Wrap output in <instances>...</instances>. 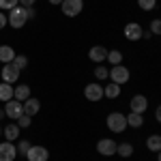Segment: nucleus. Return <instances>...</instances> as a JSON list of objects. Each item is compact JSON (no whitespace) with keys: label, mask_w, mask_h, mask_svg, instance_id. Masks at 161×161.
<instances>
[{"label":"nucleus","mask_w":161,"mask_h":161,"mask_svg":"<svg viewBox=\"0 0 161 161\" xmlns=\"http://www.w3.org/2000/svg\"><path fill=\"white\" fill-rule=\"evenodd\" d=\"M137 7L142 11H153L157 7V0H137Z\"/></svg>","instance_id":"393cba45"},{"label":"nucleus","mask_w":161,"mask_h":161,"mask_svg":"<svg viewBox=\"0 0 161 161\" xmlns=\"http://www.w3.org/2000/svg\"><path fill=\"white\" fill-rule=\"evenodd\" d=\"M2 118H7V114H4V108L0 110V120H2Z\"/></svg>","instance_id":"e433bc0d"},{"label":"nucleus","mask_w":161,"mask_h":161,"mask_svg":"<svg viewBox=\"0 0 161 161\" xmlns=\"http://www.w3.org/2000/svg\"><path fill=\"white\" fill-rule=\"evenodd\" d=\"M2 129H4V127H2V125H0V136H2Z\"/></svg>","instance_id":"58836bf2"},{"label":"nucleus","mask_w":161,"mask_h":161,"mask_svg":"<svg viewBox=\"0 0 161 161\" xmlns=\"http://www.w3.org/2000/svg\"><path fill=\"white\" fill-rule=\"evenodd\" d=\"M13 64H15L19 71H24L26 67H28V56H24V54H17V56H15V60H13Z\"/></svg>","instance_id":"b1692460"},{"label":"nucleus","mask_w":161,"mask_h":161,"mask_svg":"<svg viewBox=\"0 0 161 161\" xmlns=\"http://www.w3.org/2000/svg\"><path fill=\"white\" fill-rule=\"evenodd\" d=\"M15 123L19 125V129H28V127L32 125V116H26V114H24V116H19Z\"/></svg>","instance_id":"c85d7f7f"},{"label":"nucleus","mask_w":161,"mask_h":161,"mask_svg":"<svg viewBox=\"0 0 161 161\" xmlns=\"http://www.w3.org/2000/svg\"><path fill=\"white\" fill-rule=\"evenodd\" d=\"M35 2H37V0H19L22 7H35Z\"/></svg>","instance_id":"473e14b6"},{"label":"nucleus","mask_w":161,"mask_h":161,"mask_svg":"<svg viewBox=\"0 0 161 161\" xmlns=\"http://www.w3.org/2000/svg\"><path fill=\"white\" fill-rule=\"evenodd\" d=\"M2 136H4V140H7V142H15V140L19 137V125H17V123L7 125V127L2 129Z\"/></svg>","instance_id":"2eb2a0df"},{"label":"nucleus","mask_w":161,"mask_h":161,"mask_svg":"<svg viewBox=\"0 0 161 161\" xmlns=\"http://www.w3.org/2000/svg\"><path fill=\"white\" fill-rule=\"evenodd\" d=\"M105 125H108V129H110L112 133H123L125 129L129 127V125H127V116L120 114V112H112V114H108Z\"/></svg>","instance_id":"f257e3e1"},{"label":"nucleus","mask_w":161,"mask_h":161,"mask_svg":"<svg viewBox=\"0 0 161 161\" xmlns=\"http://www.w3.org/2000/svg\"><path fill=\"white\" fill-rule=\"evenodd\" d=\"M26 159L28 161H47L50 159V150L45 146H39V144H32L28 153H26Z\"/></svg>","instance_id":"0eeeda50"},{"label":"nucleus","mask_w":161,"mask_h":161,"mask_svg":"<svg viewBox=\"0 0 161 161\" xmlns=\"http://www.w3.org/2000/svg\"><path fill=\"white\" fill-rule=\"evenodd\" d=\"M84 97H86L88 101H92V103H97V101H101L105 95H103V86H101L99 82H90V84H86V88H84Z\"/></svg>","instance_id":"423d86ee"},{"label":"nucleus","mask_w":161,"mask_h":161,"mask_svg":"<svg viewBox=\"0 0 161 161\" xmlns=\"http://www.w3.org/2000/svg\"><path fill=\"white\" fill-rule=\"evenodd\" d=\"M30 146H32V144H30L28 140H19V142H17V155H24L26 157V153H28Z\"/></svg>","instance_id":"cd10ccee"},{"label":"nucleus","mask_w":161,"mask_h":161,"mask_svg":"<svg viewBox=\"0 0 161 161\" xmlns=\"http://www.w3.org/2000/svg\"><path fill=\"white\" fill-rule=\"evenodd\" d=\"M116 155H120L123 159H129V157L133 155V144H129V142H120L118 148H116Z\"/></svg>","instance_id":"aec40b11"},{"label":"nucleus","mask_w":161,"mask_h":161,"mask_svg":"<svg viewBox=\"0 0 161 161\" xmlns=\"http://www.w3.org/2000/svg\"><path fill=\"white\" fill-rule=\"evenodd\" d=\"M4 114H7V118H11L13 123L19 118V116H24V103L17 99H11L4 103Z\"/></svg>","instance_id":"20e7f679"},{"label":"nucleus","mask_w":161,"mask_h":161,"mask_svg":"<svg viewBox=\"0 0 161 161\" xmlns=\"http://www.w3.org/2000/svg\"><path fill=\"white\" fill-rule=\"evenodd\" d=\"M39 110H41V101L35 99V97H28L24 101V114L26 116H37Z\"/></svg>","instance_id":"4468645a"},{"label":"nucleus","mask_w":161,"mask_h":161,"mask_svg":"<svg viewBox=\"0 0 161 161\" xmlns=\"http://www.w3.org/2000/svg\"><path fill=\"white\" fill-rule=\"evenodd\" d=\"M15 50H13L11 45H0V62H4V64H9V62L15 60Z\"/></svg>","instance_id":"f3484780"},{"label":"nucleus","mask_w":161,"mask_h":161,"mask_svg":"<svg viewBox=\"0 0 161 161\" xmlns=\"http://www.w3.org/2000/svg\"><path fill=\"white\" fill-rule=\"evenodd\" d=\"M153 37V32H150V30H144V32H142V39H150Z\"/></svg>","instance_id":"f704fd0d"},{"label":"nucleus","mask_w":161,"mask_h":161,"mask_svg":"<svg viewBox=\"0 0 161 161\" xmlns=\"http://www.w3.org/2000/svg\"><path fill=\"white\" fill-rule=\"evenodd\" d=\"M146 148L153 150V153H159L161 150V136H157V133L148 136V140H146Z\"/></svg>","instance_id":"412c9836"},{"label":"nucleus","mask_w":161,"mask_h":161,"mask_svg":"<svg viewBox=\"0 0 161 161\" xmlns=\"http://www.w3.org/2000/svg\"><path fill=\"white\" fill-rule=\"evenodd\" d=\"M95 77H97V80H108V77H110V69H105L103 64H99V67L95 69Z\"/></svg>","instance_id":"bb28decb"},{"label":"nucleus","mask_w":161,"mask_h":161,"mask_svg":"<svg viewBox=\"0 0 161 161\" xmlns=\"http://www.w3.org/2000/svg\"><path fill=\"white\" fill-rule=\"evenodd\" d=\"M103 95H105L108 99H116V97L120 95V86H118V84H114V82H110L108 86L103 88Z\"/></svg>","instance_id":"4be33fe9"},{"label":"nucleus","mask_w":161,"mask_h":161,"mask_svg":"<svg viewBox=\"0 0 161 161\" xmlns=\"http://www.w3.org/2000/svg\"><path fill=\"white\" fill-rule=\"evenodd\" d=\"M28 97H30V86H26V84H17V86H13V99H17V101L24 103Z\"/></svg>","instance_id":"dca6fc26"},{"label":"nucleus","mask_w":161,"mask_h":161,"mask_svg":"<svg viewBox=\"0 0 161 161\" xmlns=\"http://www.w3.org/2000/svg\"><path fill=\"white\" fill-rule=\"evenodd\" d=\"M159 19H161V17H159Z\"/></svg>","instance_id":"ea45409f"},{"label":"nucleus","mask_w":161,"mask_h":161,"mask_svg":"<svg viewBox=\"0 0 161 161\" xmlns=\"http://www.w3.org/2000/svg\"><path fill=\"white\" fill-rule=\"evenodd\" d=\"M11 99H13V84L2 82V84H0V101L7 103V101H11Z\"/></svg>","instance_id":"6ab92c4d"},{"label":"nucleus","mask_w":161,"mask_h":161,"mask_svg":"<svg viewBox=\"0 0 161 161\" xmlns=\"http://www.w3.org/2000/svg\"><path fill=\"white\" fill-rule=\"evenodd\" d=\"M150 32L161 37V19H153V22H150Z\"/></svg>","instance_id":"c756f323"},{"label":"nucleus","mask_w":161,"mask_h":161,"mask_svg":"<svg viewBox=\"0 0 161 161\" xmlns=\"http://www.w3.org/2000/svg\"><path fill=\"white\" fill-rule=\"evenodd\" d=\"M17 157V146H13V142H0V161H15Z\"/></svg>","instance_id":"9d476101"},{"label":"nucleus","mask_w":161,"mask_h":161,"mask_svg":"<svg viewBox=\"0 0 161 161\" xmlns=\"http://www.w3.org/2000/svg\"><path fill=\"white\" fill-rule=\"evenodd\" d=\"M7 19H9V24H11L13 28H22V26L28 22V15H26V7L17 4L15 9H11V11H9Z\"/></svg>","instance_id":"f03ea898"},{"label":"nucleus","mask_w":161,"mask_h":161,"mask_svg":"<svg viewBox=\"0 0 161 161\" xmlns=\"http://www.w3.org/2000/svg\"><path fill=\"white\" fill-rule=\"evenodd\" d=\"M125 39H129V41H140L142 39V32H144V28L137 24V22H129V24L125 26Z\"/></svg>","instance_id":"9b49d317"},{"label":"nucleus","mask_w":161,"mask_h":161,"mask_svg":"<svg viewBox=\"0 0 161 161\" xmlns=\"http://www.w3.org/2000/svg\"><path fill=\"white\" fill-rule=\"evenodd\" d=\"M19 73H22V71H19L13 62L4 64V67H2V71H0L2 82H7V84H15V82H19Z\"/></svg>","instance_id":"6e6552de"},{"label":"nucleus","mask_w":161,"mask_h":161,"mask_svg":"<svg viewBox=\"0 0 161 161\" xmlns=\"http://www.w3.org/2000/svg\"><path fill=\"white\" fill-rule=\"evenodd\" d=\"M105 60L110 62L112 67H114V64H123V52H120V50H110Z\"/></svg>","instance_id":"5701e85b"},{"label":"nucleus","mask_w":161,"mask_h":161,"mask_svg":"<svg viewBox=\"0 0 161 161\" xmlns=\"http://www.w3.org/2000/svg\"><path fill=\"white\" fill-rule=\"evenodd\" d=\"M108 47H103V45H92L90 47V52H88V58L92 62H103L105 58H108Z\"/></svg>","instance_id":"ddd939ff"},{"label":"nucleus","mask_w":161,"mask_h":161,"mask_svg":"<svg viewBox=\"0 0 161 161\" xmlns=\"http://www.w3.org/2000/svg\"><path fill=\"white\" fill-rule=\"evenodd\" d=\"M129 77H131V73H129V69H127L125 64H114V67L110 69V80L114 82V84H118V86L127 84Z\"/></svg>","instance_id":"7ed1b4c3"},{"label":"nucleus","mask_w":161,"mask_h":161,"mask_svg":"<svg viewBox=\"0 0 161 161\" xmlns=\"http://www.w3.org/2000/svg\"><path fill=\"white\" fill-rule=\"evenodd\" d=\"M60 9L67 17H77L84 9V0H62Z\"/></svg>","instance_id":"39448f33"},{"label":"nucleus","mask_w":161,"mask_h":161,"mask_svg":"<svg viewBox=\"0 0 161 161\" xmlns=\"http://www.w3.org/2000/svg\"><path fill=\"white\" fill-rule=\"evenodd\" d=\"M157 161H161V150H159V153H157Z\"/></svg>","instance_id":"4c0bfd02"},{"label":"nucleus","mask_w":161,"mask_h":161,"mask_svg":"<svg viewBox=\"0 0 161 161\" xmlns=\"http://www.w3.org/2000/svg\"><path fill=\"white\" fill-rule=\"evenodd\" d=\"M19 4V0H0V11H11Z\"/></svg>","instance_id":"a878e982"},{"label":"nucleus","mask_w":161,"mask_h":161,"mask_svg":"<svg viewBox=\"0 0 161 161\" xmlns=\"http://www.w3.org/2000/svg\"><path fill=\"white\" fill-rule=\"evenodd\" d=\"M116 148H118V144L110 140V137H103L97 142V153L103 155V157H112V155H116Z\"/></svg>","instance_id":"1a4fd4ad"},{"label":"nucleus","mask_w":161,"mask_h":161,"mask_svg":"<svg viewBox=\"0 0 161 161\" xmlns=\"http://www.w3.org/2000/svg\"><path fill=\"white\" fill-rule=\"evenodd\" d=\"M155 118H157V123H161V105H157V110H155Z\"/></svg>","instance_id":"72a5a7b5"},{"label":"nucleus","mask_w":161,"mask_h":161,"mask_svg":"<svg viewBox=\"0 0 161 161\" xmlns=\"http://www.w3.org/2000/svg\"><path fill=\"white\" fill-rule=\"evenodd\" d=\"M26 15H28V19H35V15H37L35 7H26Z\"/></svg>","instance_id":"7c9ffc66"},{"label":"nucleus","mask_w":161,"mask_h":161,"mask_svg":"<svg viewBox=\"0 0 161 161\" xmlns=\"http://www.w3.org/2000/svg\"><path fill=\"white\" fill-rule=\"evenodd\" d=\"M9 24V19H7V13H0V30L4 28V26Z\"/></svg>","instance_id":"2f4dec72"},{"label":"nucleus","mask_w":161,"mask_h":161,"mask_svg":"<svg viewBox=\"0 0 161 161\" xmlns=\"http://www.w3.org/2000/svg\"><path fill=\"white\" fill-rule=\"evenodd\" d=\"M127 125L133 127V129H140V127L144 125V116H142V114H136V112H129V114H127Z\"/></svg>","instance_id":"a211bd4d"},{"label":"nucleus","mask_w":161,"mask_h":161,"mask_svg":"<svg viewBox=\"0 0 161 161\" xmlns=\"http://www.w3.org/2000/svg\"><path fill=\"white\" fill-rule=\"evenodd\" d=\"M129 108H131V112H136V114H144V112L148 110V99L144 95H133L131 101H129Z\"/></svg>","instance_id":"f8f14e48"},{"label":"nucleus","mask_w":161,"mask_h":161,"mask_svg":"<svg viewBox=\"0 0 161 161\" xmlns=\"http://www.w3.org/2000/svg\"><path fill=\"white\" fill-rule=\"evenodd\" d=\"M47 2H50V4H58V7L62 4V0H47Z\"/></svg>","instance_id":"c9c22d12"}]
</instances>
